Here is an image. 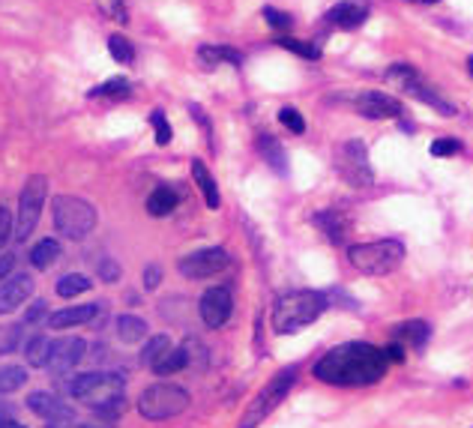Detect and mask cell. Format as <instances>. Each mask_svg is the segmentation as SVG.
<instances>
[{
  "mask_svg": "<svg viewBox=\"0 0 473 428\" xmlns=\"http://www.w3.org/2000/svg\"><path fill=\"white\" fill-rule=\"evenodd\" d=\"M390 362L383 347L368 342H344L315 362L312 374L329 386H372L387 374Z\"/></svg>",
  "mask_w": 473,
  "mask_h": 428,
  "instance_id": "6da1fadb",
  "label": "cell"
},
{
  "mask_svg": "<svg viewBox=\"0 0 473 428\" xmlns=\"http://www.w3.org/2000/svg\"><path fill=\"white\" fill-rule=\"evenodd\" d=\"M327 306H329V299L321 291H288L273 306V333L279 335L300 333L321 318Z\"/></svg>",
  "mask_w": 473,
  "mask_h": 428,
  "instance_id": "7a4b0ae2",
  "label": "cell"
},
{
  "mask_svg": "<svg viewBox=\"0 0 473 428\" xmlns=\"http://www.w3.org/2000/svg\"><path fill=\"white\" fill-rule=\"evenodd\" d=\"M126 377L117 371H87V374H75V377H63L60 389L75 401H84V405H102L114 396H123Z\"/></svg>",
  "mask_w": 473,
  "mask_h": 428,
  "instance_id": "3957f363",
  "label": "cell"
},
{
  "mask_svg": "<svg viewBox=\"0 0 473 428\" xmlns=\"http://www.w3.org/2000/svg\"><path fill=\"white\" fill-rule=\"evenodd\" d=\"M293 384H297V369H293V366L276 371L270 381L264 384L261 393L252 398V405L246 408V413H243V420L237 422V428H258V425L285 401V396L291 393Z\"/></svg>",
  "mask_w": 473,
  "mask_h": 428,
  "instance_id": "277c9868",
  "label": "cell"
},
{
  "mask_svg": "<svg viewBox=\"0 0 473 428\" xmlns=\"http://www.w3.org/2000/svg\"><path fill=\"white\" fill-rule=\"evenodd\" d=\"M402 258H404V246H402V240H392V237L348 249V261L366 275H387L399 267Z\"/></svg>",
  "mask_w": 473,
  "mask_h": 428,
  "instance_id": "5b68a950",
  "label": "cell"
},
{
  "mask_svg": "<svg viewBox=\"0 0 473 428\" xmlns=\"http://www.w3.org/2000/svg\"><path fill=\"white\" fill-rule=\"evenodd\" d=\"M51 216H54V228L66 240H84L96 228V210L72 195H57L51 201Z\"/></svg>",
  "mask_w": 473,
  "mask_h": 428,
  "instance_id": "8992f818",
  "label": "cell"
},
{
  "mask_svg": "<svg viewBox=\"0 0 473 428\" xmlns=\"http://www.w3.org/2000/svg\"><path fill=\"white\" fill-rule=\"evenodd\" d=\"M189 393L177 384H153L147 386L141 398H138V413L150 422H162V420H174L189 408Z\"/></svg>",
  "mask_w": 473,
  "mask_h": 428,
  "instance_id": "52a82bcc",
  "label": "cell"
},
{
  "mask_svg": "<svg viewBox=\"0 0 473 428\" xmlns=\"http://www.w3.org/2000/svg\"><path fill=\"white\" fill-rule=\"evenodd\" d=\"M45 195H48V177L42 174H33V177L24 183L21 198H18V216H16V240H28L36 231L45 207Z\"/></svg>",
  "mask_w": 473,
  "mask_h": 428,
  "instance_id": "ba28073f",
  "label": "cell"
},
{
  "mask_svg": "<svg viewBox=\"0 0 473 428\" xmlns=\"http://www.w3.org/2000/svg\"><path fill=\"white\" fill-rule=\"evenodd\" d=\"M339 171H341V177L356 189H366V186L375 183V174H372V165H368V153H366L363 141H348L341 147Z\"/></svg>",
  "mask_w": 473,
  "mask_h": 428,
  "instance_id": "9c48e42d",
  "label": "cell"
},
{
  "mask_svg": "<svg viewBox=\"0 0 473 428\" xmlns=\"http://www.w3.org/2000/svg\"><path fill=\"white\" fill-rule=\"evenodd\" d=\"M228 263H231V258H228L225 249H198L180 261V273L186 279H210V275L225 273Z\"/></svg>",
  "mask_w": 473,
  "mask_h": 428,
  "instance_id": "30bf717a",
  "label": "cell"
},
{
  "mask_svg": "<svg viewBox=\"0 0 473 428\" xmlns=\"http://www.w3.org/2000/svg\"><path fill=\"white\" fill-rule=\"evenodd\" d=\"M198 311H201V321L210 326V330H219V326L228 323L234 311V297H231V287L225 285H216L210 291H204L201 303H198Z\"/></svg>",
  "mask_w": 473,
  "mask_h": 428,
  "instance_id": "8fae6325",
  "label": "cell"
},
{
  "mask_svg": "<svg viewBox=\"0 0 473 428\" xmlns=\"http://www.w3.org/2000/svg\"><path fill=\"white\" fill-rule=\"evenodd\" d=\"M84 350H87L84 338H60V342L51 345V354H48V366L45 369L51 374L63 377V374L72 371L84 359Z\"/></svg>",
  "mask_w": 473,
  "mask_h": 428,
  "instance_id": "7c38bea8",
  "label": "cell"
},
{
  "mask_svg": "<svg viewBox=\"0 0 473 428\" xmlns=\"http://www.w3.org/2000/svg\"><path fill=\"white\" fill-rule=\"evenodd\" d=\"M28 408L36 413V417H42L45 422H51V425H69L75 420V410L63 398H57L54 393H33V396H28Z\"/></svg>",
  "mask_w": 473,
  "mask_h": 428,
  "instance_id": "4fadbf2b",
  "label": "cell"
},
{
  "mask_svg": "<svg viewBox=\"0 0 473 428\" xmlns=\"http://www.w3.org/2000/svg\"><path fill=\"white\" fill-rule=\"evenodd\" d=\"M354 105H356V111H360L363 117H368V120H383V117L402 114L399 99H392V96H387V93H360Z\"/></svg>",
  "mask_w": 473,
  "mask_h": 428,
  "instance_id": "5bb4252c",
  "label": "cell"
},
{
  "mask_svg": "<svg viewBox=\"0 0 473 428\" xmlns=\"http://www.w3.org/2000/svg\"><path fill=\"white\" fill-rule=\"evenodd\" d=\"M30 294H33L30 275H16V279H9V282H0V314H9L18 306H24V299Z\"/></svg>",
  "mask_w": 473,
  "mask_h": 428,
  "instance_id": "9a60e30c",
  "label": "cell"
},
{
  "mask_svg": "<svg viewBox=\"0 0 473 428\" xmlns=\"http://www.w3.org/2000/svg\"><path fill=\"white\" fill-rule=\"evenodd\" d=\"M366 18H368V9L363 4H356V0H341V4H336L327 12V21L332 24V28H341V30L360 28Z\"/></svg>",
  "mask_w": 473,
  "mask_h": 428,
  "instance_id": "2e32d148",
  "label": "cell"
},
{
  "mask_svg": "<svg viewBox=\"0 0 473 428\" xmlns=\"http://www.w3.org/2000/svg\"><path fill=\"white\" fill-rule=\"evenodd\" d=\"M431 338V326L419 318H411V321H402L392 326V342H399L404 347H426Z\"/></svg>",
  "mask_w": 473,
  "mask_h": 428,
  "instance_id": "e0dca14e",
  "label": "cell"
},
{
  "mask_svg": "<svg viewBox=\"0 0 473 428\" xmlns=\"http://www.w3.org/2000/svg\"><path fill=\"white\" fill-rule=\"evenodd\" d=\"M96 306H69V309H60L48 318V326L51 330H69V326H81L87 321L96 318Z\"/></svg>",
  "mask_w": 473,
  "mask_h": 428,
  "instance_id": "ac0fdd59",
  "label": "cell"
},
{
  "mask_svg": "<svg viewBox=\"0 0 473 428\" xmlns=\"http://www.w3.org/2000/svg\"><path fill=\"white\" fill-rule=\"evenodd\" d=\"M315 225L327 234V240L332 246H341L344 237H348V219L341 216L336 210H324V213H315Z\"/></svg>",
  "mask_w": 473,
  "mask_h": 428,
  "instance_id": "d6986e66",
  "label": "cell"
},
{
  "mask_svg": "<svg viewBox=\"0 0 473 428\" xmlns=\"http://www.w3.org/2000/svg\"><path fill=\"white\" fill-rule=\"evenodd\" d=\"M177 204H180V195H177V189L159 186V189H153L150 198H147V213H150L153 219H162V216H168V213H174Z\"/></svg>",
  "mask_w": 473,
  "mask_h": 428,
  "instance_id": "ffe728a7",
  "label": "cell"
},
{
  "mask_svg": "<svg viewBox=\"0 0 473 428\" xmlns=\"http://www.w3.org/2000/svg\"><path fill=\"white\" fill-rule=\"evenodd\" d=\"M192 177H195V183H198L201 195H204V201H207V207H210V210H216V207L222 204V198H219V186H216V180H213L210 168L204 165L201 159H195V162H192Z\"/></svg>",
  "mask_w": 473,
  "mask_h": 428,
  "instance_id": "44dd1931",
  "label": "cell"
},
{
  "mask_svg": "<svg viewBox=\"0 0 473 428\" xmlns=\"http://www.w3.org/2000/svg\"><path fill=\"white\" fill-rule=\"evenodd\" d=\"M404 93H411V96H414V99H419V102H423V105L434 108V111H438V114H455V108H452L450 102H446L443 96H438V93H434V90H431V87H428L423 78H416L411 87H407Z\"/></svg>",
  "mask_w": 473,
  "mask_h": 428,
  "instance_id": "7402d4cb",
  "label": "cell"
},
{
  "mask_svg": "<svg viewBox=\"0 0 473 428\" xmlns=\"http://www.w3.org/2000/svg\"><path fill=\"white\" fill-rule=\"evenodd\" d=\"M189 366V347L186 345H180V347H171L168 350V354H162L156 362H153V371H156V374H177V371H183Z\"/></svg>",
  "mask_w": 473,
  "mask_h": 428,
  "instance_id": "603a6c76",
  "label": "cell"
},
{
  "mask_svg": "<svg viewBox=\"0 0 473 428\" xmlns=\"http://www.w3.org/2000/svg\"><path fill=\"white\" fill-rule=\"evenodd\" d=\"M51 345H54V338L48 335H30L28 342H24V357H28V362L33 369H45L48 366V354H51Z\"/></svg>",
  "mask_w": 473,
  "mask_h": 428,
  "instance_id": "cb8c5ba5",
  "label": "cell"
},
{
  "mask_svg": "<svg viewBox=\"0 0 473 428\" xmlns=\"http://www.w3.org/2000/svg\"><path fill=\"white\" fill-rule=\"evenodd\" d=\"M117 335L123 338L126 345L144 342V335H147V321H144V318H138V314H120V318H117Z\"/></svg>",
  "mask_w": 473,
  "mask_h": 428,
  "instance_id": "d4e9b609",
  "label": "cell"
},
{
  "mask_svg": "<svg viewBox=\"0 0 473 428\" xmlns=\"http://www.w3.org/2000/svg\"><path fill=\"white\" fill-rule=\"evenodd\" d=\"M258 150H261V156L267 159V165H270L276 174H282V177H285V174H288V156H285V150H282V144H279L276 141V138H261V141H258Z\"/></svg>",
  "mask_w": 473,
  "mask_h": 428,
  "instance_id": "484cf974",
  "label": "cell"
},
{
  "mask_svg": "<svg viewBox=\"0 0 473 428\" xmlns=\"http://www.w3.org/2000/svg\"><path fill=\"white\" fill-rule=\"evenodd\" d=\"M57 258H60V243L57 240H40L30 251V263L36 270H48Z\"/></svg>",
  "mask_w": 473,
  "mask_h": 428,
  "instance_id": "4316f807",
  "label": "cell"
},
{
  "mask_svg": "<svg viewBox=\"0 0 473 428\" xmlns=\"http://www.w3.org/2000/svg\"><path fill=\"white\" fill-rule=\"evenodd\" d=\"M198 54H201L204 63H210V66H213V63H234V66L243 63V57L234 52L231 45H201Z\"/></svg>",
  "mask_w": 473,
  "mask_h": 428,
  "instance_id": "83f0119b",
  "label": "cell"
},
{
  "mask_svg": "<svg viewBox=\"0 0 473 428\" xmlns=\"http://www.w3.org/2000/svg\"><path fill=\"white\" fill-rule=\"evenodd\" d=\"M28 384V369L24 366H0V396H9Z\"/></svg>",
  "mask_w": 473,
  "mask_h": 428,
  "instance_id": "f1b7e54d",
  "label": "cell"
},
{
  "mask_svg": "<svg viewBox=\"0 0 473 428\" xmlns=\"http://www.w3.org/2000/svg\"><path fill=\"white\" fill-rule=\"evenodd\" d=\"M57 297L63 299H69V297H78L84 291H90V279L81 273H69V275H63V279H57Z\"/></svg>",
  "mask_w": 473,
  "mask_h": 428,
  "instance_id": "f546056e",
  "label": "cell"
},
{
  "mask_svg": "<svg viewBox=\"0 0 473 428\" xmlns=\"http://www.w3.org/2000/svg\"><path fill=\"white\" fill-rule=\"evenodd\" d=\"M416 78H419V72L414 66H407V63H395V66L387 69V81L395 87V90H407Z\"/></svg>",
  "mask_w": 473,
  "mask_h": 428,
  "instance_id": "4dcf8cb0",
  "label": "cell"
},
{
  "mask_svg": "<svg viewBox=\"0 0 473 428\" xmlns=\"http://www.w3.org/2000/svg\"><path fill=\"white\" fill-rule=\"evenodd\" d=\"M129 81L126 78H111V81H105V84H99V87H93L90 90V96L93 99H126L129 96Z\"/></svg>",
  "mask_w": 473,
  "mask_h": 428,
  "instance_id": "1f68e13d",
  "label": "cell"
},
{
  "mask_svg": "<svg viewBox=\"0 0 473 428\" xmlns=\"http://www.w3.org/2000/svg\"><path fill=\"white\" fill-rule=\"evenodd\" d=\"M171 350V342H168V335L165 333H159V335H150L147 342H144V347H141V362H147V366H153L162 354H168Z\"/></svg>",
  "mask_w": 473,
  "mask_h": 428,
  "instance_id": "d6a6232c",
  "label": "cell"
},
{
  "mask_svg": "<svg viewBox=\"0 0 473 428\" xmlns=\"http://www.w3.org/2000/svg\"><path fill=\"white\" fill-rule=\"evenodd\" d=\"M108 48H111V57L117 60V63H123V66H129V63L135 60V48H132V42L126 40V36H120V33H114L111 40H108Z\"/></svg>",
  "mask_w": 473,
  "mask_h": 428,
  "instance_id": "836d02e7",
  "label": "cell"
},
{
  "mask_svg": "<svg viewBox=\"0 0 473 428\" xmlns=\"http://www.w3.org/2000/svg\"><path fill=\"white\" fill-rule=\"evenodd\" d=\"M21 333H24V323H6V326H0V357L12 354V350L21 345Z\"/></svg>",
  "mask_w": 473,
  "mask_h": 428,
  "instance_id": "e575fe53",
  "label": "cell"
},
{
  "mask_svg": "<svg viewBox=\"0 0 473 428\" xmlns=\"http://www.w3.org/2000/svg\"><path fill=\"white\" fill-rule=\"evenodd\" d=\"M279 45L288 48L291 54L305 57V60H317V57H321V48H317V45H312V42H300V40H291V36H282V40H279Z\"/></svg>",
  "mask_w": 473,
  "mask_h": 428,
  "instance_id": "d590c367",
  "label": "cell"
},
{
  "mask_svg": "<svg viewBox=\"0 0 473 428\" xmlns=\"http://www.w3.org/2000/svg\"><path fill=\"white\" fill-rule=\"evenodd\" d=\"M123 410H126V398L123 396H114V398H108V401H102V405H96L93 408V413L99 420H117V417H123Z\"/></svg>",
  "mask_w": 473,
  "mask_h": 428,
  "instance_id": "8d00e7d4",
  "label": "cell"
},
{
  "mask_svg": "<svg viewBox=\"0 0 473 428\" xmlns=\"http://www.w3.org/2000/svg\"><path fill=\"white\" fill-rule=\"evenodd\" d=\"M431 156H455V153H462V141H458V138H434L431 141Z\"/></svg>",
  "mask_w": 473,
  "mask_h": 428,
  "instance_id": "74e56055",
  "label": "cell"
},
{
  "mask_svg": "<svg viewBox=\"0 0 473 428\" xmlns=\"http://www.w3.org/2000/svg\"><path fill=\"white\" fill-rule=\"evenodd\" d=\"M96 6L105 12L108 18H114V21H120V24H126L129 21V12H126V4L123 0H96Z\"/></svg>",
  "mask_w": 473,
  "mask_h": 428,
  "instance_id": "f35d334b",
  "label": "cell"
},
{
  "mask_svg": "<svg viewBox=\"0 0 473 428\" xmlns=\"http://www.w3.org/2000/svg\"><path fill=\"white\" fill-rule=\"evenodd\" d=\"M279 120H282V126L285 129H291L293 135H303L305 132V120H303V114L297 108H282L279 111Z\"/></svg>",
  "mask_w": 473,
  "mask_h": 428,
  "instance_id": "ab89813d",
  "label": "cell"
},
{
  "mask_svg": "<svg viewBox=\"0 0 473 428\" xmlns=\"http://www.w3.org/2000/svg\"><path fill=\"white\" fill-rule=\"evenodd\" d=\"M150 123H153V129H156V144L159 147H168L171 144V126H168V120H165L162 111H153Z\"/></svg>",
  "mask_w": 473,
  "mask_h": 428,
  "instance_id": "60d3db41",
  "label": "cell"
},
{
  "mask_svg": "<svg viewBox=\"0 0 473 428\" xmlns=\"http://www.w3.org/2000/svg\"><path fill=\"white\" fill-rule=\"evenodd\" d=\"M12 234H16V219H12L6 207H0V249L12 240Z\"/></svg>",
  "mask_w": 473,
  "mask_h": 428,
  "instance_id": "b9f144b4",
  "label": "cell"
},
{
  "mask_svg": "<svg viewBox=\"0 0 473 428\" xmlns=\"http://www.w3.org/2000/svg\"><path fill=\"white\" fill-rule=\"evenodd\" d=\"M264 18H267V24H270L273 30H291V16H288V12H279L273 6H267Z\"/></svg>",
  "mask_w": 473,
  "mask_h": 428,
  "instance_id": "7bdbcfd3",
  "label": "cell"
},
{
  "mask_svg": "<svg viewBox=\"0 0 473 428\" xmlns=\"http://www.w3.org/2000/svg\"><path fill=\"white\" fill-rule=\"evenodd\" d=\"M96 270H99V279H102V282H117V279H120V263L111 261V258H102V261L96 263Z\"/></svg>",
  "mask_w": 473,
  "mask_h": 428,
  "instance_id": "ee69618b",
  "label": "cell"
},
{
  "mask_svg": "<svg viewBox=\"0 0 473 428\" xmlns=\"http://www.w3.org/2000/svg\"><path fill=\"white\" fill-rule=\"evenodd\" d=\"M48 318V303L45 299H36V303L28 309V314H24V326H33V323H40Z\"/></svg>",
  "mask_w": 473,
  "mask_h": 428,
  "instance_id": "f6af8a7d",
  "label": "cell"
},
{
  "mask_svg": "<svg viewBox=\"0 0 473 428\" xmlns=\"http://www.w3.org/2000/svg\"><path fill=\"white\" fill-rule=\"evenodd\" d=\"M141 279H144V291H156L159 282H162V267H159V263H147Z\"/></svg>",
  "mask_w": 473,
  "mask_h": 428,
  "instance_id": "bcb514c9",
  "label": "cell"
},
{
  "mask_svg": "<svg viewBox=\"0 0 473 428\" xmlns=\"http://www.w3.org/2000/svg\"><path fill=\"white\" fill-rule=\"evenodd\" d=\"M383 357H387V362H395V366H402V362H404V345L390 342L387 347H383Z\"/></svg>",
  "mask_w": 473,
  "mask_h": 428,
  "instance_id": "7dc6e473",
  "label": "cell"
},
{
  "mask_svg": "<svg viewBox=\"0 0 473 428\" xmlns=\"http://www.w3.org/2000/svg\"><path fill=\"white\" fill-rule=\"evenodd\" d=\"M12 270H16V255H4L0 258V282H4Z\"/></svg>",
  "mask_w": 473,
  "mask_h": 428,
  "instance_id": "c3c4849f",
  "label": "cell"
},
{
  "mask_svg": "<svg viewBox=\"0 0 473 428\" xmlns=\"http://www.w3.org/2000/svg\"><path fill=\"white\" fill-rule=\"evenodd\" d=\"M12 410H16V408H12L9 401H0V420H9V417H12Z\"/></svg>",
  "mask_w": 473,
  "mask_h": 428,
  "instance_id": "681fc988",
  "label": "cell"
},
{
  "mask_svg": "<svg viewBox=\"0 0 473 428\" xmlns=\"http://www.w3.org/2000/svg\"><path fill=\"white\" fill-rule=\"evenodd\" d=\"M0 428H28V425H21L16 420H0Z\"/></svg>",
  "mask_w": 473,
  "mask_h": 428,
  "instance_id": "f907efd6",
  "label": "cell"
},
{
  "mask_svg": "<svg viewBox=\"0 0 473 428\" xmlns=\"http://www.w3.org/2000/svg\"><path fill=\"white\" fill-rule=\"evenodd\" d=\"M467 72H470V75H473V54H470V57H467Z\"/></svg>",
  "mask_w": 473,
  "mask_h": 428,
  "instance_id": "816d5d0a",
  "label": "cell"
},
{
  "mask_svg": "<svg viewBox=\"0 0 473 428\" xmlns=\"http://www.w3.org/2000/svg\"><path fill=\"white\" fill-rule=\"evenodd\" d=\"M416 4H438V0H416Z\"/></svg>",
  "mask_w": 473,
  "mask_h": 428,
  "instance_id": "f5cc1de1",
  "label": "cell"
},
{
  "mask_svg": "<svg viewBox=\"0 0 473 428\" xmlns=\"http://www.w3.org/2000/svg\"><path fill=\"white\" fill-rule=\"evenodd\" d=\"M75 428H96V425H75Z\"/></svg>",
  "mask_w": 473,
  "mask_h": 428,
  "instance_id": "db71d44e",
  "label": "cell"
},
{
  "mask_svg": "<svg viewBox=\"0 0 473 428\" xmlns=\"http://www.w3.org/2000/svg\"><path fill=\"white\" fill-rule=\"evenodd\" d=\"M411 4H416V0H411Z\"/></svg>",
  "mask_w": 473,
  "mask_h": 428,
  "instance_id": "11a10c76",
  "label": "cell"
}]
</instances>
